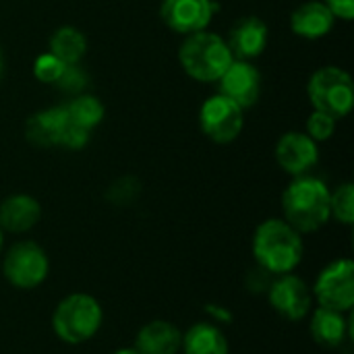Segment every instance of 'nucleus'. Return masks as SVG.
<instances>
[{
    "instance_id": "nucleus-7",
    "label": "nucleus",
    "mask_w": 354,
    "mask_h": 354,
    "mask_svg": "<svg viewBox=\"0 0 354 354\" xmlns=\"http://www.w3.org/2000/svg\"><path fill=\"white\" fill-rule=\"evenodd\" d=\"M313 299L319 307H328L340 313H348L354 305V263L351 259H336L328 263L313 288Z\"/></svg>"
},
{
    "instance_id": "nucleus-27",
    "label": "nucleus",
    "mask_w": 354,
    "mask_h": 354,
    "mask_svg": "<svg viewBox=\"0 0 354 354\" xmlns=\"http://www.w3.org/2000/svg\"><path fill=\"white\" fill-rule=\"evenodd\" d=\"M326 4L334 12V17H340L344 21H351L354 17V0H326Z\"/></svg>"
},
{
    "instance_id": "nucleus-30",
    "label": "nucleus",
    "mask_w": 354,
    "mask_h": 354,
    "mask_svg": "<svg viewBox=\"0 0 354 354\" xmlns=\"http://www.w3.org/2000/svg\"><path fill=\"white\" fill-rule=\"evenodd\" d=\"M2 247H4V232H2V228H0V253H2Z\"/></svg>"
},
{
    "instance_id": "nucleus-16",
    "label": "nucleus",
    "mask_w": 354,
    "mask_h": 354,
    "mask_svg": "<svg viewBox=\"0 0 354 354\" xmlns=\"http://www.w3.org/2000/svg\"><path fill=\"white\" fill-rule=\"evenodd\" d=\"M66 122H68V118H66L64 106L35 112L25 122V137L35 147H54V145H60V139H62V133H64Z\"/></svg>"
},
{
    "instance_id": "nucleus-10",
    "label": "nucleus",
    "mask_w": 354,
    "mask_h": 354,
    "mask_svg": "<svg viewBox=\"0 0 354 354\" xmlns=\"http://www.w3.org/2000/svg\"><path fill=\"white\" fill-rule=\"evenodd\" d=\"M216 8L212 0H164L160 17L172 31L191 35L209 25Z\"/></svg>"
},
{
    "instance_id": "nucleus-26",
    "label": "nucleus",
    "mask_w": 354,
    "mask_h": 354,
    "mask_svg": "<svg viewBox=\"0 0 354 354\" xmlns=\"http://www.w3.org/2000/svg\"><path fill=\"white\" fill-rule=\"evenodd\" d=\"M87 141H89V131L83 129V127H77V124H73V122L68 120L66 127H64L60 145H62V147H68V149H81V147L87 145Z\"/></svg>"
},
{
    "instance_id": "nucleus-28",
    "label": "nucleus",
    "mask_w": 354,
    "mask_h": 354,
    "mask_svg": "<svg viewBox=\"0 0 354 354\" xmlns=\"http://www.w3.org/2000/svg\"><path fill=\"white\" fill-rule=\"evenodd\" d=\"M112 354H141V353H139L137 348H133V346H131V348H118V351H114Z\"/></svg>"
},
{
    "instance_id": "nucleus-2",
    "label": "nucleus",
    "mask_w": 354,
    "mask_h": 354,
    "mask_svg": "<svg viewBox=\"0 0 354 354\" xmlns=\"http://www.w3.org/2000/svg\"><path fill=\"white\" fill-rule=\"evenodd\" d=\"M282 212L297 232H315L330 220V189L319 178L295 176L282 193Z\"/></svg>"
},
{
    "instance_id": "nucleus-5",
    "label": "nucleus",
    "mask_w": 354,
    "mask_h": 354,
    "mask_svg": "<svg viewBox=\"0 0 354 354\" xmlns=\"http://www.w3.org/2000/svg\"><path fill=\"white\" fill-rule=\"evenodd\" d=\"M309 100L315 110L330 114L332 118H342L353 110L354 89L353 79L346 71L338 66H324L319 68L309 85H307Z\"/></svg>"
},
{
    "instance_id": "nucleus-11",
    "label": "nucleus",
    "mask_w": 354,
    "mask_h": 354,
    "mask_svg": "<svg viewBox=\"0 0 354 354\" xmlns=\"http://www.w3.org/2000/svg\"><path fill=\"white\" fill-rule=\"evenodd\" d=\"M220 81V93L232 100L239 108H251L259 100L261 91V75L247 60H232V64L224 71Z\"/></svg>"
},
{
    "instance_id": "nucleus-17",
    "label": "nucleus",
    "mask_w": 354,
    "mask_h": 354,
    "mask_svg": "<svg viewBox=\"0 0 354 354\" xmlns=\"http://www.w3.org/2000/svg\"><path fill=\"white\" fill-rule=\"evenodd\" d=\"M334 12L328 8L326 2H305L301 4L292 17H290V27L299 37L305 39H319L330 33L334 27Z\"/></svg>"
},
{
    "instance_id": "nucleus-29",
    "label": "nucleus",
    "mask_w": 354,
    "mask_h": 354,
    "mask_svg": "<svg viewBox=\"0 0 354 354\" xmlns=\"http://www.w3.org/2000/svg\"><path fill=\"white\" fill-rule=\"evenodd\" d=\"M2 71H4V60H2V50H0V79H2Z\"/></svg>"
},
{
    "instance_id": "nucleus-15",
    "label": "nucleus",
    "mask_w": 354,
    "mask_h": 354,
    "mask_svg": "<svg viewBox=\"0 0 354 354\" xmlns=\"http://www.w3.org/2000/svg\"><path fill=\"white\" fill-rule=\"evenodd\" d=\"M180 342L183 332L174 324L166 319H153L137 332L133 348L141 354H178Z\"/></svg>"
},
{
    "instance_id": "nucleus-14",
    "label": "nucleus",
    "mask_w": 354,
    "mask_h": 354,
    "mask_svg": "<svg viewBox=\"0 0 354 354\" xmlns=\"http://www.w3.org/2000/svg\"><path fill=\"white\" fill-rule=\"evenodd\" d=\"M41 218V205L35 197L17 193L0 203V228L2 232L21 234L31 230Z\"/></svg>"
},
{
    "instance_id": "nucleus-3",
    "label": "nucleus",
    "mask_w": 354,
    "mask_h": 354,
    "mask_svg": "<svg viewBox=\"0 0 354 354\" xmlns=\"http://www.w3.org/2000/svg\"><path fill=\"white\" fill-rule=\"evenodd\" d=\"M104 324L102 305L85 292L64 297L52 313V330L58 340L71 346L89 342Z\"/></svg>"
},
{
    "instance_id": "nucleus-4",
    "label": "nucleus",
    "mask_w": 354,
    "mask_h": 354,
    "mask_svg": "<svg viewBox=\"0 0 354 354\" xmlns=\"http://www.w3.org/2000/svg\"><path fill=\"white\" fill-rule=\"evenodd\" d=\"M178 58H180L185 73L203 83L218 81L234 60L228 44L220 35L209 33L205 29L191 33L185 39V44L180 46Z\"/></svg>"
},
{
    "instance_id": "nucleus-22",
    "label": "nucleus",
    "mask_w": 354,
    "mask_h": 354,
    "mask_svg": "<svg viewBox=\"0 0 354 354\" xmlns=\"http://www.w3.org/2000/svg\"><path fill=\"white\" fill-rule=\"evenodd\" d=\"M330 218H336L344 226H351L354 222L353 183H344L334 193H330Z\"/></svg>"
},
{
    "instance_id": "nucleus-1",
    "label": "nucleus",
    "mask_w": 354,
    "mask_h": 354,
    "mask_svg": "<svg viewBox=\"0 0 354 354\" xmlns=\"http://www.w3.org/2000/svg\"><path fill=\"white\" fill-rule=\"evenodd\" d=\"M305 255L301 232L286 220H266L253 234V257L270 276L290 274L299 268Z\"/></svg>"
},
{
    "instance_id": "nucleus-25",
    "label": "nucleus",
    "mask_w": 354,
    "mask_h": 354,
    "mask_svg": "<svg viewBox=\"0 0 354 354\" xmlns=\"http://www.w3.org/2000/svg\"><path fill=\"white\" fill-rule=\"evenodd\" d=\"M56 85H58L60 91L73 95V93H79L87 85V75L79 64H66L60 79L56 81Z\"/></svg>"
},
{
    "instance_id": "nucleus-13",
    "label": "nucleus",
    "mask_w": 354,
    "mask_h": 354,
    "mask_svg": "<svg viewBox=\"0 0 354 354\" xmlns=\"http://www.w3.org/2000/svg\"><path fill=\"white\" fill-rule=\"evenodd\" d=\"M226 44L234 60H251L268 46V25L259 17H245L234 23Z\"/></svg>"
},
{
    "instance_id": "nucleus-8",
    "label": "nucleus",
    "mask_w": 354,
    "mask_h": 354,
    "mask_svg": "<svg viewBox=\"0 0 354 354\" xmlns=\"http://www.w3.org/2000/svg\"><path fill=\"white\" fill-rule=\"evenodd\" d=\"M268 301L282 319L297 324L309 315L313 305V292L303 278L290 272L272 280L268 288Z\"/></svg>"
},
{
    "instance_id": "nucleus-20",
    "label": "nucleus",
    "mask_w": 354,
    "mask_h": 354,
    "mask_svg": "<svg viewBox=\"0 0 354 354\" xmlns=\"http://www.w3.org/2000/svg\"><path fill=\"white\" fill-rule=\"evenodd\" d=\"M85 35L75 27H60L50 37V54L60 58L64 64H79V60L85 56Z\"/></svg>"
},
{
    "instance_id": "nucleus-12",
    "label": "nucleus",
    "mask_w": 354,
    "mask_h": 354,
    "mask_svg": "<svg viewBox=\"0 0 354 354\" xmlns=\"http://www.w3.org/2000/svg\"><path fill=\"white\" fill-rule=\"evenodd\" d=\"M276 160L284 172L292 176H303L317 164L319 151L309 135L286 133L276 145Z\"/></svg>"
},
{
    "instance_id": "nucleus-19",
    "label": "nucleus",
    "mask_w": 354,
    "mask_h": 354,
    "mask_svg": "<svg viewBox=\"0 0 354 354\" xmlns=\"http://www.w3.org/2000/svg\"><path fill=\"white\" fill-rule=\"evenodd\" d=\"M183 354H228V340L222 328L209 322H197L193 324L185 334L180 342Z\"/></svg>"
},
{
    "instance_id": "nucleus-9",
    "label": "nucleus",
    "mask_w": 354,
    "mask_h": 354,
    "mask_svg": "<svg viewBox=\"0 0 354 354\" xmlns=\"http://www.w3.org/2000/svg\"><path fill=\"white\" fill-rule=\"evenodd\" d=\"M199 122L205 137L216 143H230L243 131V108L218 93L201 106Z\"/></svg>"
},
{
    "instance_id": "nucleus-6",
    "label": "nucleus",
    "mask_w": 354,
    "mask_h": 354,
    "mask_svg": "<svg viewBox=\"0 0 354 354\" xmlns=\"http://www.w3.org/2000/svg\"><path fill=\"white\" fill-rule=\"evenodd\" d=\"M50 274L48 253L33 241L15 243L2 259L4 280L19 290H33L46 282Z\"/></svg>"
},
{
    "instance_id": "nucleus-23",
    "label": "nucleus",
    "mask_w": 354,
    "mask_h": 354,
    "mask_svg": "<svg viewBox=\"0 0 354 354\" xmlns=\"http://www.w3.org/2000/svg\"><path fill=\"white\" fill-rule=\"evenodd\" d=\"M64 62L60 58H56L54 54H41L39 58H35L33 62V75L37 81L41 83H50V85H56V81L60 79L62 71H64Z\"/></svg>"
},
{
    "instance_id": "nucleus-24",
    "label": "nucleus",
    "mask_w": 354,
    "mask_h": 354,
    "mask_svg": "<svg viewBox=\"0 0 354 354\" xmlns=\"http://www.w3.org/2000/svg\"><path fill=\"white\" fill-rule=\"evenodd\" d=\"M334 129H336V118H332L330 114L319 112V110H315L309 116V120H307V135L313 141H326V139H330L332 133H334Z\"/></svg>"
},
{
    "instance_id": "nucleus-18",
    "label": "nucleus",
    "mask_w": 354,
    "mask_h": 354,
    "mask_svg": "<svg viewBox=\"0 0 354 354\" xmlns=\"http://www.w3.org/2000/svg\"><path fill=\"white\" fill-rule=\"evenodd\" d=\"M309 332L317 346L338 348L348 336V322H346L344 313H340V311H334L328 307H317L311 315Z\"/></svg>"
},
{
    "instance_id": "nucleus-21",
    "label": "nucleus",
    "mask_w": 354,
    "mask_h": 354,
    "mask_svg": "<svg viewBox=\"0 0 354 354\" xmlns=\"http://www.w3.org/2000/svg\"><path fill=\"white\" fill-rule=\"evenodd\" d=\"M64 112H66V118L73 124L83 127L87 131H91L104 118V106L95 95H79V97H75L71 104L64 106Z\"/></svg>"
}]
</instances>
